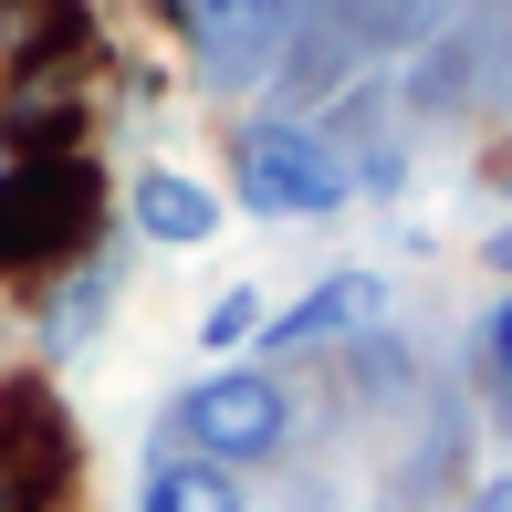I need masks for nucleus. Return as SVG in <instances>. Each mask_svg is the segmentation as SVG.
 <instances>
[{"mask_svg":"<svg viewBox=\"0 0 512 512\" xmlns=\"http://www.w3.org/2000/svg\"><path fill=\"white\" fill-rule=\"evenodd\" d=\"M481 377H492L502 398H512V293H502L492 314H481Z\"/></svg>","mask_w":512,"mask_h":512,"instance_id":"11","label":"nucleus"},{"mask_svg":"<svg viewBox=\"0 0 512 512\" xmlns=\"http://www.w3.org/2000/svg\"><path fill=\"white\" fill-rule=\"evenodd\" d=\"M377 304H387V283H377V272H324L304 304H283V314L262 324V345H272V356H304V345L345 335V324H377Z\"/></svg>","mask_w":512,"mask_h":512,"instance_id":"7","label":"nucleus"},{"mask_svg":"<svg viewBox=\"0 0 512 512\" xmlns=\"http://www.w3.org/2000/svg\"><path fill=\"white\" fill-rule=\"evenodd\" d=\"M262 324H272V314H262V293H251V283H230L220 304L199 314V345H209V356H241V345L262 335Z\"/></svg>","mask_w":512,"mask_h":512,"instance_id":"10","label":"nucleus"},{"mask_svg":"<svg viewBox=\"0 0 512 512\" xmlns=\"http://www.w3.org/2000/svg\"><path fill=\"white\" fill-rule=\"evenodd\" d=\"M481 262H492V272H502V283H512V220L492 230V241H481Z\"/></svg>","mask_w":512,"mask_h":512,"instance_id":"13","label":"nucleus"},{"mask_svg":"<svg viewBox=\"0 0 512 512\" xmlns=\"http://www.w3.org/2000/svg\"><path fill=\"white\" fill-rule=\"evenodd\" d=\"M95 230H105V168L95 157H11L0 168V283L95 251Z\"/></svg>","mask_w":512,"mask_h":512,"instance_id":"1","label":"nucleus"},{"mask_svg":"<svg viewBox=\"0 0 512 512\" xmlns=\"http://www.w3.org/2000/svg\"><path fill=\"white\" fill-rule=\"evenodd\" d=\"M126 220L157 251H199V241H220V189L189 178V168H136L126 178Z\"/></svg>","mask_w":512,"mask_h":512,"instance_id":"6","label":"nucleus"},{"mask_svg":"<svg viewBox=\"0 0 512 512\" xmlns=\"http://www.w3.org/2000/svg\"><path fill=\"white\" fill-rule=\"evenodd\" d=\"M230 189L241 209H262V220H324V209H345V157L324 147L304 115H251L241 136H230Z\"/></svg>","mask_w":512,"mask_h":512,"instance_id":"2","label":"nucleus"},{"mask_svg":"<svg viewBox=\"0 0 512 512\" xmlns=\"http://www.w3.org/2000/svg\"><path fill=\"white\" fill-rule=\"evenodd\" d=\"M178 32H189L209 84H262L283 63V42H293V0H189Z\"/></svg>","mask_w":512,"mask_h":512,"instance_id":"5","label":"nucleus"},{"mask_svg":"<svg viewBox=\"0 0 512 512\" xmlns=\"http://www.w3.org/2000/svg\"><path fill=\"white\" fill-rule=\"evenodd\" d=\"M84 471V439L42 377H0V512H63Z\"/></svg>","mask_w":512,"mask_h":512,"instance_id":"4","label":"nucleus"},{"mask_svg":"<svg viewBox=\"0 0 512 512\" xmlns=\"http://www.w3.org/2000/svg\"><path fill=\"white\" fill-rule=\"evenodd\" d=\"M471 512H512V471H492V481H481V492H471Z\"/></svg>","mask_w":512,"mask_h":512,"instance_id":"12","label":"nucleus"},{"mask_svg":"<svg viewBox=\"0 0 512 512\" xmlns=\"http://www.w3.org/2000/svg\"><path fill=\"white\" fill-rule=\"evenodd\" d=\"M136 512H241V471H220L199 450H157L136 481Z\"/></svg>","mask_w":512,"mask_h":512,"instance_id":"8","label":"nucleus"},{"mask_svg":"<svg viewBox=\"0 0 512 512\" xmlns=\"http://www.w3.org/2000/svg\"><path fill=\"white\" fill-rule=\"evenodd\" d=\"M293 439V387L272 366H209V377L178 398V450L220 460V471H251Z\"/></svg>","mask_w":512,"mask_h":512,"instance_id":"3","label":"nucleus"},{"mask_svg":"<svg viewBox=\"0 0 512 512\" xmlns=\"http://www.w3.org/2000/svg\"><path fill=\"white\" fill-rule=\"evenodd\" d=\"M335 11H345V32H356V42L398 53V42H418L439 11H450V0H335Z\"/></svg>","mask_w":512,"mask_h":512,"instance_id":"9","label":"nucleus"},{"mask_svg":"<svg viewBox=\"0 0 512 512\" xmlns=\"http://www.w3.org/2000/svg\"><path fill=\"white\" fill-rule=\"evenodd\" d=\"M0 168H11V147H0Z\"/></svg>","mask_w":512,"mask_h":512,"instance_id":"14","label":"nucleus"}]
</instances>
